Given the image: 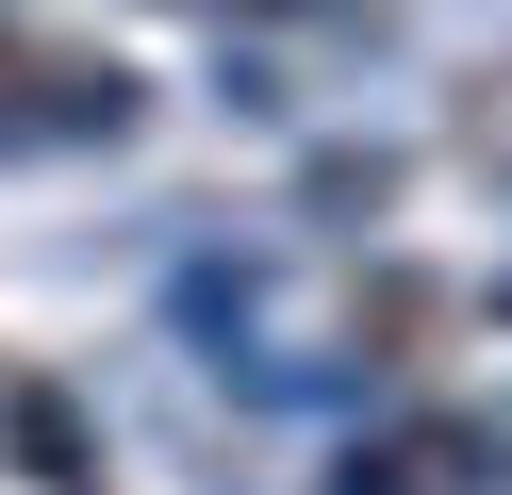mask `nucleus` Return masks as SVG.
<instances>
[{"label": "nucleus", "instance_id": "1", "mask_svg": "<svg viewBox=\"0 0 512 495\" xmlns=\"http://www.w3.org/2000/svg\"><path fill=\"white\" fill-rule=\"evenodd\" d=\"M413 347L446 363V396H463V413H512V297H430V314H413Z\"/></svg>", "mask_w": 512, "mask_h": 495}, {"label": "nucleus", "instance_id": "2", "mask_svg": "<svg viewBox=\"0 0 512 495\" xmlns=\"http://www.w3.org/2000/svg\"><path fill=\"white\" fill-rule=\"evenodd\" d=\"M463 165H479V182H512V66H479V83H463Z\"/></svg>", "mask_w": 512, "mask_h": 495}]
</instances>
